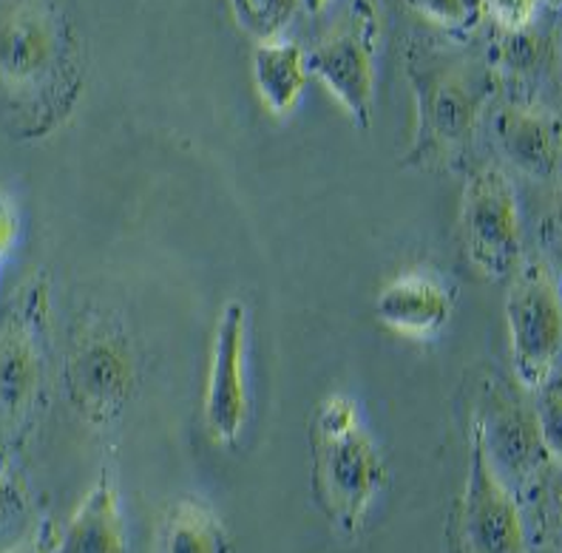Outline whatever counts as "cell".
I'll return each instance as SVG.
<instances>
[{
    "mask_svg": "<svg viewBox=\"0 0 562 553\" xmlns=\"http://www.w3.org/2000/svg\"><path fill=\"white\" fill-rule=\"evenodd\" d=\"M531 503L537 506L542 533L562 551V463L551 460Z\"/></svg>",
    "mask_w": 562,
    "mask_h": 553,
    "instance_id": "obj_19",
    "label": "cell"
},
{
    "mask_svg": "<svg viewBox=\"0 0 562 553\" xmlns=\"http://www.w3.org/2000/svg\"><path fill=\"white\" fill-rule=\"evenodd\" d=\"M302 7V0H234V14L239 26L256 41H279Z\"/></svg>",
    "mask_w": 562,
    "mask_h": 553,
    "instance_id": "obj_17",
    "label": "cell"
},
{
    "mask_svg": "<svg viewBox=\"0 0 562 553\" xmlns=\"http://www.w3.org/2000/svg\"><path fill=\"white\" fill-rule=\"evenodd\" d=\"M460 239L469 261L488 279H506L526 259L517 191L497 165H483L467 179L460 199Z\"/></svg>",
    "mask_w": 562,
    "mask_h": 553,
    "instance_id": "obj_10",
    "label": "cell"
},
{
    "mask_svg": "<svg viewBox=\"0 0 562 553\" xmlns=\"http://www.w3.org/2000/svg\"><path fill=\"white\" fill-rule=\"evenodd\" d=\"M494 139L508 165L535 179H551L562 165V116L528 103L503 105Z\"/></svg>",
    "mask_w": 562,
    "mask_h": 553,
    "instance_id": "obj_13",
    "label": "cell"
},
{
    "mask_svg": "<svg viewBox=\"0 0 562 553\" xmlns=\"http://www.w3.org/2000/svg\"><path fill=\"white\" fill-rule=\"evenodd\" d=\"M247 358H250V313L245 301L231 298L222 307L220 324L213 332L205 397H202L207 435L227 449L239 443L254 411Z\"/></svg>",
    "mask_w": 562,
    "mask_h": 553,
    "instance_id": "obj_11",
    "label": "cell"
},
{
    "mask_svg": "<svg viewBox=\"0 0 562 553\" xmlns=\"http://www.w3.org/2000/svg\"><path fill=\"white\" fill-rule=\"evenodd\" d=\"M46 281H29L0 324V426L18 438L37 415L46 392Z\"/></svg>",
    "mask_w": 562,
    "mask_h": 553,
    "instance_id": "obj_5",
    "label": "cell"
},
{
    "mask_svg": "<svg viewBox=\"0 0 562 553\" xmlns=\"http://www.w3.org/2000/svg\"><path fill=\"white\" fill-rule=\"evenodd\" d=\"M560 293H562V273H560Z\"/></svg>",
    "mask_w": 562,
    "mask_h": 553,
    "instance_id": "obj_29",
    "label": "cell"
},
{
    "mask_svg": "<svg viewBox=\"0 0 562 553\" xmlns=\"http://www.w3.org/2000/svg\"><path fill=\"white\" fill-rule=\"evenodd\" d=\"M454 315V287L432 270L401 273L381 287L375 318L392 332L426 341L443 332Z\"/></svg>",
    "mask_w": 562,
    "mask_h": 553,
    "instance_id": "obj_12",
    "label": "cell"
},
{
    "mask_svg": "<svg viewBox=\"0 0 562 553\" xmlns=\"http://www.w3.org/2000/svg\"><path fill=\"white\" fill-rule=\"evenodd\" d=\"M63 383L77 415L91 426L120 420L139 386L137 349L128 329L109 313H89L71 332Z\"/></svg>",
    "mask_w": 562,
    "mask_h": 553,
    "instance_id": "obj_4",
    "label": "cell"
},
{
    "mask_svg": "<svg viewBox=\"0 0 562 553\" xmlns=\"http://www.w3.org/2000/svg\"><path fill=\"white\" fill-rule=\"evenodd\" d=\"M486 7L492 9L494 18L501 21L506 32H515V29H526L535 21L537 0H486Z\"/></svg>",
    "mask_w": 562,
    "mask_h": 553,
    "instance_id": "obj_22",
    "label": "cell"
},
{
    "mask_svg": "<svg viewBox=\"0 0 562 553\" xmlns=\"http://www.w3.org/2000/svg\"><path fill=\"white\" fill-rule=\"evenodd\" d=\"M52 548H55V540L48 537V531H43L32 545L21 548V551H14V553H52Z\"/></svg>",
    "mask_w": 562,
    "mask_h": 553,
    "instance_id": "obj_26",
    "label": "cell"
},
{
    "mask_svg": "<svg viewBox=\"0 0 562 553\" xmlns=\"http://www.w3.org/2000/svg\"><path fill=\"white\" fill-rule=\"evenodd\" d=\"M154 553H231V540L222 519L207 503L182 497L165 508Z\"/></svg>",
    "mask_w": 562,
    "mask_h": 553,
    "instance_id": "obj_16",
    "label": "cell"
},
{
    "mask_svg": "<svg viewBox=\"0 0 562 553\" xmlns=\"http://www.w3.org/2000/svg\"><path fill=\"white\" fill-rule=\"evenodd\" d=\"M52 553H128L125 519L109 474L103 472L94 488L82 497Z\"/></svg>",
    "mask_w": 562,
    "mask_h": 553,
    "instance_id": "obj_14",
    "label": "cell"
},
{
    "mask_svg": "<svg viewBox=\"0 0 562 553\" xmlns=\"http://www.w3.org/2000/svg\"><path fill=\"white\" fill-rule=\"evenodd\" d=\"M310 69L307 55L293 41H265L256 46L254 82L259 100L268 105L270 114H293L304 89H307Z\"/></svg>",
    "mask_w": 562,
    "mask_h": 553,
    "instance_id": "obj_15",
    "label": "cell"
},
{
    "mask_svg": "<svg viewBox=\"0 0 562 553\" xmlns=\"http://www.w3.org/2000/svg\"><path fill=\"white\" fill-rule=\"evenodd\" d=\"M551 225L562 236V177L554 188V199H551Z\"/></svg>",
    "mask_w": 562,
    "mask_h": 553,
    "instance_id": "obj_25",
    "label": "cell"
},
{
    "mask_svg": "<svg viewBox=\"0 0 562 553\" xmlns=\"http://www.w3.org/2000/svg\"><path fill=\"white\" fill-rule=\"evenodd\" d=\"M512 369L526 392L540 390L562 358L560 279L540 256L522 259L506 293Z\"/></svg>",
    "mask_w": 562,
    "mask_h": 553,
    "instance_id": "obj_6",
    "label": "cell"
},
{
    "mask_svg": "<svg viewBox=\"0 0 562 553\" xmlns=\"http://www.w3.org/2000/svg\"><path fill=\"white\" fill-rule=\"evenodd\" d=\"M474 429L481 431L483 449L494 474L508 485L517 499H531L542 474L551 465V454L542 443L535 400L508 386L503 377L483 381L481 404L472 411Z\"/></svg>",
    "mask_w": 562,
    "mask_h": 553,
    "instance_id": "obj_7",
    "label": "cell"
},
{
    "mask_svg": "<svg viewBox=\"0 0 562 553\" xmlns=\"http://www.w3.org/2000/svg\"><path fill=\"white\" fill-rule=\"evenodd\" d=\"M535 411L542 443L551 460L562 463V375H551L540 390H535Z\"/></svg>",
    "mask_w": 562,
    "mask_h": 553,
    "instance_id": "obj_18",
    "label": "cell"
},
{
    "mask_svg": "<svg viewBox=\"0 0 562 553\" xmlns=\"http://www.w3.org/2000/svg\"><path fill=\"white\" fill-rule=\"evenodd\" d=\"M412 9H418L429 21L454 32H467L477 26L483 18L486 0H409Z\"/></svg>",
    "mask_w": 562,
    "mask_h": 553,
    "instance_id": "obj_20",
    "label": "cell"
},
{
    "mask_svg": "<svg viewBox=\"0 0 562 553\" xmlns=\"http://www.w3.org/2000/svg\"><path fill=\"white\" fill-rule=\"evenodd\" d=\"M415 86V143L406 165L438 171L467 154L486 111L492 82L472 63L424 60L409 66Z\"/></svg>",
    "mask_w": 562,
    "mask_h": 553,
    "instance_id": "obj_3",
    "label": "cell"
},
{
    "mask_svg": "<svg viewBox=\"0 0 562 553\" xmlns=\"http://www.w3.org/2000/svg\"><path fill=\"white\" fill-rule=\"evenodd\" d=\"M21 508H23L21 488L12 483V477H9L3 469H0V528L7 526L14 514H21Z\"/></svg>",
    "mask_w": 562,
    "mask_h": 553,
    "instance_id": "obj_24",
    "label": "cell"
},
{
    "mask_svg": "<svg viewBox=\"0 0 562 553\" xmlns=\"http://www.w3.org/2000/svg\"><path fill=\"white\" fill-rule=\"evenodd\" d=\"M381 14L375 0H352L327 35L310 48L307 69L336 97L358 128H367L375 103V57Z\"/></svg>",
    "mask_w": 562,
    "mask_h": 553,
    "instance_id": "obj_9",
    "label": "cell"
},
{
    "mask_svg": "<svg viewBox=\"0 0 562 553\" xmlns=\"http://www.w3.org/2000/svg\"><path fill=\"white\" fill-rule=\"evenodd\" d=\"M452 553H531L522 503L494 474L481 431L469 420V472L449 522Z\"/></svg>",
    "mask_w": 562,
    "mask_h": 553,
    "instance_id": "obj_8",
    "label": "cell"
},
{
    "mask_svg": "<svg viewBox=\"0 0 562 553\" xmlns=\"http://www.w3.org/2000/svg\"><path fill=\"white\" fill-rule=\"evenodd\" d=\"M69 35L48 0H0V89L52 123L69 69Z\"/></svg>",
    "mask_w": 562,
    "mask_h": 553,
    "instance_id": "obj_2",
    "label": "cell"
},
{
    "mask_svg": "<svg viewBox=\"0 0 562 553\" xmlns=\"http://www.w3.org/2000/svg\"><path fill=\"white\" fill-rule=\"evenodd\" d=\"M551 3H557V7H560V3H562V0H551Z\"/></svg>",
    "mask_w": 562,
    "mask_h": 553,
    "instance_id": "obj_28",
    "label": "cell"
},
{
    "mask_svg": "<svg viewBox=\"0 0 562 553\" xmlns=\"http://www.w3.org/2000/svg\"><path fill=\"white\" fill-rule=\"evenodd\" d=\"M21 239V211L9 193L0 191V261L7 259Z\"/></svg>",
    "mask_w": 562,
    "mask_h": 553,
    "instance_id": "obj_23",
    "label": "cell"
},
{
    "mask_svg": "<svg viewBox=\"0 0 562 553\" xmlns=\"http://www.w3.org/2000/svg\"><path fill=\"white\" fill-rule=\"evenodd\" d=\"M302 3H304V7H307V12L318 14L324 7H327V3H333V0H302Z\"/></svg>",
    "mask_w": 562,
    "mask_h": 553,
    "instance_id": "obj_27",
    "label": "cell"
},
{
    "mask_svg": "<svg viewBox=\"0 0 562 553\" xmlns=\"http://www.w3.org/2000/svg\"><path fill=\"white\" fill-rule=\"evenodd\" d=\"M313 497L329 522L356 537L386 485V465L350 395H329L310 415Z\"/></svg>",
    "mask_w": 562,
    "mask_h": 553,
    "instance_id": "obj_1",
    "label": "cell"
},
{
    "mask_svg": "<svg viewBox=\"0 0 562 553\" xmlns=\"http://www.w3.org/2000/svg\"><path fill=\"white\" fill-rule=\"evenodd\" d=\"M542 57H546V43L537 35H528V26L506 32V41L501 46V60L508 71L531 75V71L540 69Z\"/></svg>",
    "mask_w": 562,
    "mask_h": 553,
    "instance_id": "obj_21",
    "label": "cell"
}]
</instances>
